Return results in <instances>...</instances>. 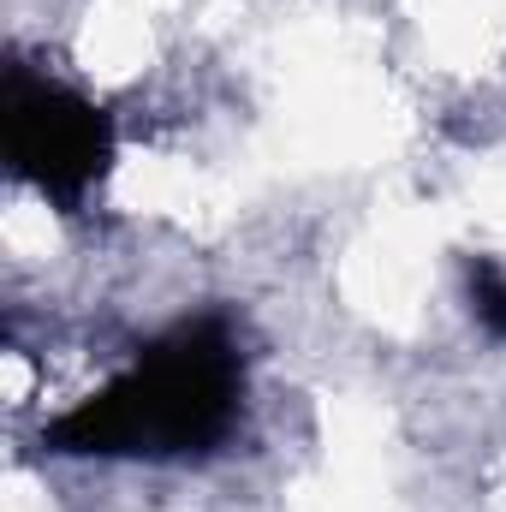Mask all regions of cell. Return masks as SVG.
I'll list each match as a JSON object with an SVG mask.
<instances>
[{"label": "cell", "mask_w": 506, "mask_h": 512, "mask_svg": "<svg viewBox=\"0 0 506 512\" xmlns=\"http://www.w3.org/2000/svg\"><path fill=\"white\" fill-rule=\"evenodd\" d=\"M423 36L453 66L495 60L506 48V0H423Z\"/></svg>", "instance_id": "2"}, {"label": "cell", "mask_w": 506, "mask_h": 512, "mask_svg": "<svg viewBox=\"0 0 506 512\" xmlns=\"http://www.w3.org/2000/svg\"><path fill=\"white\" fill-rule=\"evenodd\" d=\"M346 298L387 328L417 322L429 298V221L411 209L381 215L346 256Z\"/></svg>", "instance_id": "1"}]
</instances>
